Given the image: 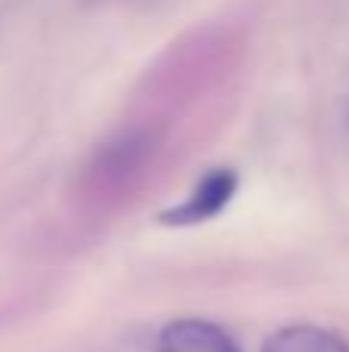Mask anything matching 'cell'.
Segmentation results:
<instances>
[{
  "label": "cell",
  "instance_id": "obj_1",
  "mask_svg": "<svg viewBox=\"0 0 349 352\" xmlns=\"http://www.w3.org/2000/svg\"><path fill=\"white\" fill-rule=\"evenodd\" d=\"M235 188H238V173L229 170V167H216L207 176L198 179V186L192 188V195L183 204H173L161 213V223L164 226H198L214 219L216 213H223L229 207V201L235 198Z\"/></svg>",
  "mask_w": 349,
  "mask_h": 352
},
{
  "label": "cell",
  "instance_id": "obj_2",
  "mask_svg": "<svg viewBox=\"0 0 349 352\" xmlns=\"http://www.w3.org/2000/svg\"><path fill=\"white\" fill-rule=\"evenodd\" d=\"M158 352H241L229 331L204 318L170 322L158 337Z\"/></svg>",
  "mask_w": 349,
  "mask_h": 352
},
{
  "label": "cell",
  "instance_id": "obj_3",
  "mask_svg": "<svg viewBox=\"0 0 349 352\" xmlns=\"http://www.w3.org/2000/svg\"><path fill=\"white\" fill-rule=\"evenodd\" d=\"M263 352H349V343L319 324H291L275 331Z\"/></svg>",
  "mask_w": 349,
  "mask_h": 352
}]
</instances>
